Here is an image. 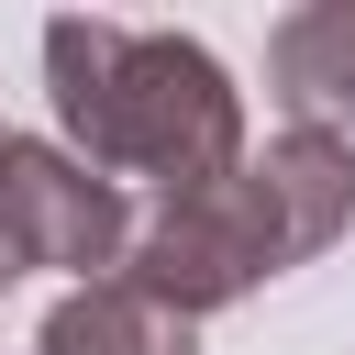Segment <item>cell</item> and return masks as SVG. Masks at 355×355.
Listing matches in <instances>:
<instances>
[{
	"mask_svg": "<svg viewBox=\"0 0 355 355\" xmlns=\"http://www.w3.org/2000/svg\"><path fill=\"white\" fill-rule=\"evenodd\" d=\"M44 89L67 122V155L122 178H155L166 200L211 189L244 155V89L200 33H144V22H44Z\"/></svg>",
	"mask_w": 355,
	"mask_h": 355,
	"instance_id": "cell-1",
	"label": "cell"
},
{
	"mask_svg": "<svg viewBox=\"0 0 355 355\" xmlns=\"http://www.w3.org/2000/svg\"><path fill=\"white\" fill-rule=\"evenodd\" d=\"M355 222V144L322 133V122H288L266 144H244L211 189L189 200H155V222H133V255L122 277L166 311H222L288 266H311L333 233Z\"/></svg>",
	"mask_w": 355,
	"mask_h": 355,
	"instance_id": "cell-2",
	"label": "cell"
},
{
	"mask_svg": "<svg viewBox=\"0 0 355 355\" xmlns=\"http://www.w3.org/2000/svg\"><path fill=\"white\" fill-rule=\"evenodd\" d=\"M0 255L11 266H55V277H100L133 255V200L78 166L67 144L44 133H11L0 144Z\"/></svg>",
	"mask_w": 355,
	"mask_h": 355,
	"instance_id": "cell-3",
	"label": "cell"
},
{
	"mask_svg": "<svg viewBox=\"0 0 355 355\" xmlns=\"http://www.w3.org/2000/svg\"><path fill=\"white\" fill-rule=\"evenodd\" d=\"M33 355H200V322L166 311V300H144L133 277H89V288H67L44 311Z\"/></svg>",
	"mask_w": 355,
	"mask_h": 355,
	"instance_id": "cell-4",
	"label": "cell"
},
{
	"mask_svg": "<svg viewBox=\"0 0 355 355\" xmlns=\"http://www.w3.org/2000/svg\"><path fill=\"white\" fill-rule=\"evenodd\" d=\"M266 89L288 100V122H355V0H311L266 33Z\"/></svg>",
	"mask_w": 355,
	"mask_h": 355,
	"instance_id": "cell-5",
	"label": "cell"
},
{
	"mask_svg": "<svg viewBox=\"0 0 355 355\" xmlns=\"http://www.w3.org/2000/svg\"><path fill=\"white\" fill-rule=\"evenodd\" d=\"M0 144H11V133H0Z\"/></svg>",
	"mask_w": 355,
	"mask_h": 355,
	"instance_id": "cell-6",
	"label": "cell"
},
{
	"mask_svg": "<svg viewBox=\"0 0 355 355\" xmlns=\"http://www.w3.org/2000/svg\"><path fill=\"white\" fill-rule=\"evenodd\" d=\"M0 277H11V266H0Z\"/></svg>",
	"mask_w": 355,
	"mask_h": 355,
	"instance_id": "cell-7",
	"label": "cell"
}]
</instances>
